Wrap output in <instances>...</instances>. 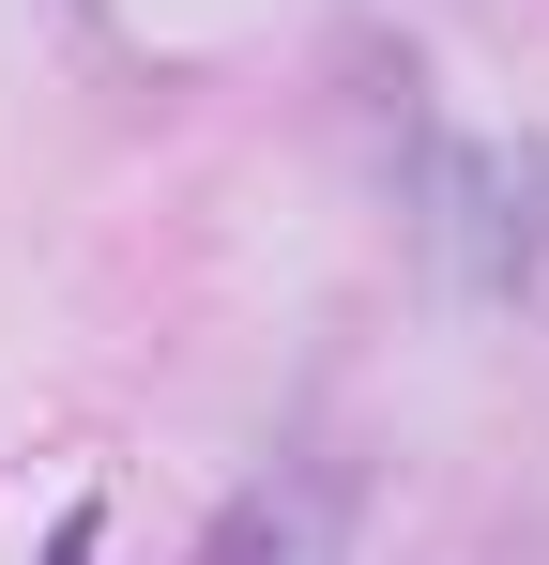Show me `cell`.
<instances>
[{
	"mask_svg": "<svg viewBox=\"0 0 549 565\" xmlns=\"http://www.w3.org/2000/svg\"><path fill=\"white\" fill-rule=\"evenodd\" d=\"M198 565H352V473H260Z\"/></svg>",
	"mask_w": 549,
	"mask_h": 565,
	"instance_id": "6da1fadb",
	"label": "cell"
}]
</instances>
